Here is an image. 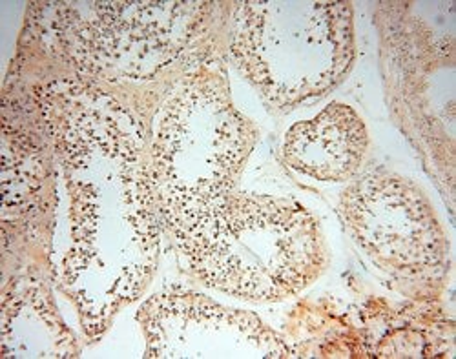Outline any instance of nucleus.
<instances>
[{"label":"nucleus","instance_id":"obj_1","mask_svg":"<svg viewBox=\"0 0 456 359\" xmlns=\"http://www.w3.org/2000/svg\"><path fill=\"white\" fill-rule=\"evenodd\" d=\"M68 195L69 245L55 272L81 329L97 341L154 279L163 223L150 168V125L77 73L33 88Z\"/></svg>","mask_w":456,"mask_h":359},{"label":"nucleus","instance_id":"obj_2","mask_svg":"<svg viewBox=\"0 0 456 359\" xmlns=\"http://www.w3.org/2000/svg\"><path fill=\"white\" fill-rule=\"evenodd\" d=\"M203 287L252 305L283 303L329 266L320 219L292 197L236 190L172 241Z\"/></svg>","mask_w":456,"mask_h":359},{"label":"nucleus","instance_id":"obj_3","mask_svg":"<svg viewBox=\"0 0 456 359\" xmlns=\"http://www.w3.org/2000/svg\"><path fill=\"white\" fill-rule=\"evenodd\" d=\"M257 137L232 101L221 53L163 95L150 121V168L170 241L238 190Z\"/></svg>","mask_w":456,"mask_h":359},{"label":"nucleus","instance_id":"obj_4","mask_svg":"<svg viewBox=\"0 0 456 359\" xmlns=\"http://www.w3.org/2000/svg\"><path fill=\"white\" fill-rule=\"evenodd\" d=\"M228 53L273 111L329 95L356 59L353 3H231Z\"/></svg>","mask_w":456,"mask_h":359},{"label":"nucleus","instance_id":"obj_5","mask_svg":"<svg viewBox=\"0 0 456 359\" xmlns=\"http://www.w3.org/2000/svg\"><path fill=\"white\" fill-rule=\"evenodd\" d=\"M217 3H113L111 19L104 3H62L61 45L79 75L116 85L158 83L181 78L198 64L219 55L214 48L212 15Z\"/></svg>","mask_w":456,"mask_h":359},{"label":"nucleus","instance_id":"obj_6","mask_svg":"<svg viewBox=\"0 0 456 359\" xmlns=\"http://www.w3.org/2000/svg\"><path fill=\"white\" fill-rule=\"evenodd\" d=\"M338 214L395 292L414 301L442 296L451 272L449 239L416 181L387 167L362 170L341 192Z\"/></svg>","mask_w":456,"mask_h":359},{"label":"nucleus","instance_id":"obj_7","mask_svg":"<svg viewBox=\"0 0 456 359\" xmlns=\"http://www.w3.org/2000/svg\"><path fill=\"white\" fill-rule=\"evenodd\" d=\"M135 319L144 357H294L261 317L194 290H161L141 305Z\"/></svg>","mask_w":456,"mask_h":359},{"label":"nucleus","instance_id":"obj_8","mask_svg":"<svg viewBox=\"0 0 456 359\" xmlns=\"http://www.w3.org/2000/svg\"><path fill=\"white\" fill-rule=\"evenodd\" d=\"M369 146L362 115L351 104L334 101L287 130L281 159L296 174L318 183H351L363 170Z\"/></svg>","mask_w":456,"mask_h":359},{"label":"nucleus","instance_id":"obj_9","mask_svg":"<svg viewBox=\"0 0 456 359\" xmlns=\"http://www.w3.org/2000/svg\"><path fill=\"white\" fill-rule=\"evenodd\" d=\"M41 296V299L26 305L12 301L3 294V357H29V345L39 332L53 352V357H77L79 348L75 341H64V336H71L64 323L55 314L52 301Z\"/></svg>","mask_w":456,"mask_h":359}]
</instances>
